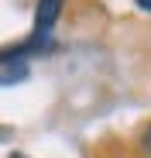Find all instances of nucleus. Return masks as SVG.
<instances>
[{
  "label": "nucleus",
  "instance_id": "f03ea898",
  "mask_svg": "<svg viewBox=\"0 0 151 158\" xmlns=\"http://www.w3.org/2000/svg\"><path fill=\"white\" fill-rule=\"evenodd\" d=\"M21 79H28V65L17 62V65H7L0 72V86H10V83H21Z\"/></svg>",
  "mask_w": 151,
  "mask_h": 158
},
{
  "label": "nucleus",
  "instance_id": "7ed1b4c3",
  "mask_svg": "<svg viewBox=\"0 0 151 158\" xmlns=\"http://www.w3.org/2000/svg\"><path fill=\"white\" fill-rule=\"evenodd\" d=\"M134 4H137L141 10H148V14H151V0H134Z\"/></svg>",
  "mask_w": 151,
  "mask_h": 158
},
{
  "label": "nucleus",
  "instance_id": "20e7f679",
  "mask_svg": "<svg viewBox=\"0 0 151 158\" xmlns=\"http://www.w3.org/2000/svg\"><path fill=\"white\" fill-rule=\"evenodd\" d=\"M10 158H24V155H10Z\"/></svg>",
  "mask_w": 151,
  "mask_h": 158
},
{
  "label": "nucleus",
  "instance_id": "f257e3e1",
  "mask_svg": "<svg viewBox=\"0 0 151 158\" xmlns=\"http://www.w3.org/2000/svg\"><path fill=\"white\" fill-rule=\"evenodd\" d=\"M62 4L65 0H38V7H35V31H38V38H45L52 31V24L62 14Z\"/></svg>",
  "mask_w": 151,
  "mask_h": 158
}]
</instances>
